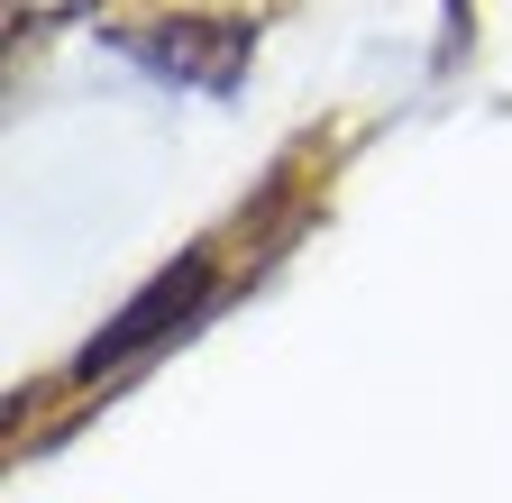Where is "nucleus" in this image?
Masks as SVG:
<instances>
[{
  "label": "nucleus",
  "mask_w": 512,
  "mask_h": 503,
  "mask_svg": "<svg viewBox=\"0 0 512 503\" xmlns=\"http://www.w3.org/2000/svg\"><path fill=\"white\" fill-rule=\"evenodd\" d=\"M92 0H10V37H37V28H64V19H83Z\"/></svg>",
  "instance_id": "obj_3"
},
{
  "label": "nucleus",
  "mask_w": 512,
  "mask_h": 503,
  "mask_svg": "<svg viewBox=\"0 0 512 503\" xmlns=\"http://www.w3.org/2000/svg\"><path fill=\"white\" fill-rule=\"evenodd\" d=\"M128 55L183 92H229L247 65V19H165L147 37H128Z\"/></svg>",
  "instance_id": "obj_1"
},
{
  "label": "nucleus",
  "mask_w": 512,
  "mask_h": 503,
  "mask_svg": "<svg viewBox=\"0 0 512 503\" xmlns=\"http://www.w3.org/2000/svg\"><path fill=\"white\" fill-rule=\"evenodd\" d=\"M202 284H211V275H202V257H183V266H174L165 284H147L138 302H128V321H119V330H101V339L83 348V375H92V366H110V357H128V348H147L156 330H174L183 311L202 302Z\"/></svg>",
  "instance_id": "obj_2"
}]
</instances>
